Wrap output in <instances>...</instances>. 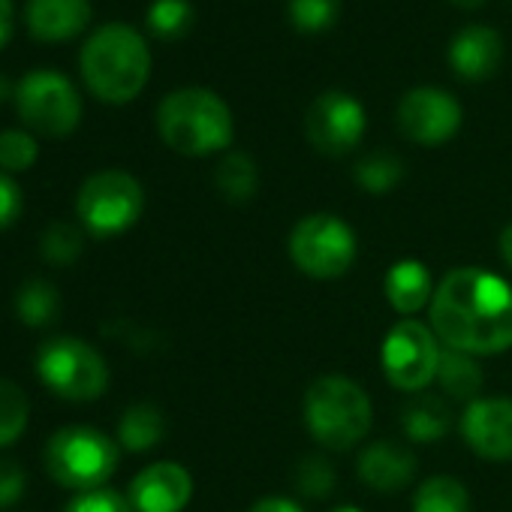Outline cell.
<instances>
[{
	"label": "cell",
	"mask_w": 512,
	"mask_h": 512,
	"mask_svg": "<svg viewBox=\"0 0 512 512\" xmlns=\"http://www.w3.org/2000/svg\"><path fill=\"white\" fill-rule=\"evenodd\" d=\"M431 332L458 353L494 356L512 347V287L485 269H452L428 305Z\"/></svg>",
	"instance_id": "6da1fadb"
},
{
	"label": "cell",
	"mask_w": 512,
	"mask_h": 512,
	"mask_svg": "<svg viewBox=\"0 0 512 512\" xmlns=\"http://www.w3.org/2000/svg\"><path fill=\"white\" fill-rule=\"evenodd\" d=\"M82 82L88 91L112 106H124L142 94L151 76V49L130 25H103L94 31L79 55Z\"/></svg>",
	"instance_id": "7a4b0ae2"
},
{
	"label": "cell",
	"mask_w": 512,
	"mask_h": 512,
	"mask_svg": "<svg viewBox=\"0 0 512 512\" xmlns=\"http://www.w3.org/2000/svg\"><path fill=\"white\" fill-rule=\"evenodd\" d=\"M160 139L184 157H208L232 142V112L208 88H178L157 106Z\"/></svg>",
	"instance_id": "3957f363"
},
{
	"label": "cell",
	"mask_w": 512,
	"mask_h": 512,
	"mask_svg": "<svg viewBox=\"0 0 512 512\" xmlns=\"http://www.w3.org/2000/svg\"><path fill=\"white\" fill-rule=\"evenodd\" d=\"M305 425L326 449H350L371 428V398L341 374L314 380L305 392Z\"/></svg>",
	"instance_id": "277c9868"
},
{
	"label": "cell",
	"mask_w": 512,
	"mask_h": 512,
	"mask_svg": "<svg viewBox=\"0 0 512 512\" xmlns=\"http://www.w3.org/2000/svg\"><path fill=\"white\" fill-rule=\"evenodd\" d=\"M46 470L64 488L97 491L118 470V446L109 434L97 428L70 425L49 437Z\"/></svg>",
	"instance_id": "5b68a950"
},
{
	"label": "cell",
	"mask_w": 512,
	"mask_h": 512,
	"mask_svg": "<svg viewBox=\"0 0 512 512\" xmlns=\"http://www.w3.org/2000/svg\"><path fill=\"white\" fill-rule=\"evenodd\" d=\"M37 377L43 386L67 401H94L109 386L106 359L82 338H52L37 353Z\"/></svg>",
	"instance_id": "8992f818"
},
{
	"label": "cell",
	"mask_w": 512,
	"mask_h": 512,
	"mask_svg": "<svg viewBox=\"0 0 512 512\" xmlns=\"http://www.w3.org/2000/svg\"><path fill=\"white\" fill-rule=\"evenodd\" d=\"M142 208H145V190L124 169L94 172L91 178H85L76 196V214L82 226L97 238L127 232L142 217Z\"/></svg>",
	"instance_id": "52a82bcc"
},
{
	"label": "cell",
	"mask_w": 512,
	"mask_h": 512,
	"mask_svg": "<svg viewBox=\"0 0 512 512\" xmlns=\"http://www.w3.org/2000/svg\"><path fill=\"white\" fill-rule=\"evenodd\" d=\"M290 260L308 278H341L356 263V235L335 214H308L290 232Z\"/></svg>",
	"instance_id": "ba28073f"
},
{
	"label": "cell",
	"mask_w": 512,
	"mask_h": 512,
	"mask_svg": "<svg viewBox=\"0 0 512 512\" xmlns=\"http://www.w3.org/2000/svg\"><path fill=\"white\" fill-rule=\"evenodd\" d=\"M16 109L25 127L46 139H64L82 121V97L76 85L55 70L28 73L16 85Z\"/></svg>",
	"instance_id": "9c48e42d"
},
{
	"label": "cell",
	"mask_w": 512,
	"mask_h": 512,
	"mask_svg": "<svg viewBox=\"0 0 512 512\" xmlns=\"http://www.w3.org/2000/svg\"><path fill=\"white\" fill-rule=\"evenodd\" d=\"M380 362H383L386 380L395 389L419 392L431 380H437L440 347L428 326H422L419 320H401L386 332Z\"/></svg>",
	"instance_id": "30bf717a"
},
{
	"label": "cell",
	"mask_w": 512,
	"mask_h": 512,
	"mask_svg": "<svg viewBox=\"0 0 512 512\" xmlns=\"http://www.w3.org/2000/svg\"><path fill=\"white\" fill-rule=\"evenodd\" d=\"M365 127H368L365 109L347 91H323L308 106V115H305L308 142L326 157L350 154L362 142Z\"/></svg>",
	"instance_id": "8fae6325"
},
{
	"label": "cell",
	"mask_w": 512,
	"mask_h": 512,
	"mask_svg": "<svg viewBox=\"0 0 512 512\" xmlns=\"http://www.w3.org/2000/svg\"><path fill=\"white\" fill-rule=\"evenodd\" d=\"M398 130L416 145H443L461 127V103L443 88H413L398 103Z\"/></svg>",
	"instance_id": "7c38bea8"
},
{
	"label": "cell",
	"mask_w": 512,
	"mask_h": 512,
	"mask_svg": "<svg viewBox=\"0 0 512 512\" xmlns=\"http://www.w3.org/2000/svg\"><path fill=\"white\" fill-rule=\"evenodd\" d=\"M467 446L485 461L512 458V398H476L461 416Z\"/></svg>",
	"instance_id": "4fadbf2b"
},
{
	"label": "cell",
	"mask_w": 512,
	"mask_h": 512,
	"mask_svg": "<svg viewBox=\"0 0 512 512\" xmlns=\"http://www.w3.org/2000/svg\"><path fill=\"white\" fill-rule=\"evenodd\" d=\"M193 497V479L187 467L175 461H157L136 473L127 500L133 512H181Z\"/></svg>",
	"instance_id": "5bb4252c"
},
{
	"label": "cell",
	"mask_w": 512,
	"mask_h": 512,
	"mask_svg": "<svg viewBox=\"0 0 512 512\" xmlns=\"http://www.w3.org/2000/svg\"><path fill=\"white\" fill-rule=\"evenodd\" d=\"M91 0H28L25 25L37 43H67L91 25Z\"/></svg>",
	"instance_id": "9a60e30c"
},
{
	"label": "cell",
	"mask_w": 512,
	"mask_h": 512,
	"mask_svg": "<svg viewBox=\"0 0 512 512\" xmlns=\"http://www.w3.org/2000/svg\"><path fill=\"white\" fill-rule=\"evenodd\" d=\"M500 61H503V40L488 25L461 28L449 43V67L464 82L491 79Z\"/></svg>",
	"instance_id": "2e32d148"
},
{
	"label": "cell",
	"mask_w": 512,
	"mask_h": 512,
	"mask_svg": "<svg viewBox=\"0 0 512 512\" xmlns=\"http://www.w3.org/2000/svg\"><path fill=\"white\" fill-rule=\"evenodd\" d=\"M356 473L374 491H401L416 476V458L398 443L377 440L359 455Z\"/></svg>",
	"instance_id": "e0dca14e"
},
{
	"label": "cell",
	"mask_w": 512,
	"mask_h": 512,
	"mask_svg": "<svg viewBox=\"0 0 512 512\" xmlns=\"http://www.w3.org/2000/svg\"><path fill=\"white\" fill-rule=\"evenodd\" d=\"M386 299L389 305L401 314V317H413L419 314L425 305H431L434 299V278L431 272L419 263V260H401L389 269L386 281Z\"/></svg>",
	"instance_id": "ac0fdd59"
},
{
	"label": "cell",
	"mask_w": 512,
	"mask_h": 512,
	"mask_svg": "<svg viewBox=\"0 0 512 512\" xmlns=\"http://www.w3.org/2000/svg\"><path fill=\"white\" fill-rule=\"evenodd\" d=\"M401 428L413 443H434L443 440L452 428V413L446 407V401L422 395L413 404L404 407L401 413Z\"/></svg>",
	"instance_id": "d6986e66"
},
{
	"label": "cell",
	"mask_w": 512,
	"mask_h": 512,
	"mask_svg": "<svg viewBox=\"0 0 512 512\" xmlns=\"http://www.w3.org/2000/svg\"><path fill=\"white\" fill-rule=\"evenodd\" d=\"M166 434V419L154 404H133L118 422V443L130 452L154 449Z\"/></svg>",
	"instance_id": "ffe728a7"
},
{
	"label": "cell",
	"mask_w": 512,
	"mask_h": 512,
	"mask_svg": "<svg viewBox=\"0 0 512 512\" xmlns=\"http://www.w3.org/2000/svg\"><path fill=\"white\" fill-rule=\"evenodd\" d=\"M437 380L446 389V395L461 398V401H476V395H479V389L485 383V374H482V368L476 365L473 356L443 347L440 350V365H437Z\"/></svg>",
	"instance_id": "44dd1931"
},
{
	"label": "cell",
	"mask_w": 512,
	"mask_h": 512,
	"mask_svg": "<svg viewBox=\"0 0 512 512\" xmlns=\"http://www.w3.org/2000/svg\"><path fill=\"white\" fill-rule=\"evenodd\" d=\"M214 184L229 202H250L260 187V169H256L250 154L232 151L214 169Z\"/></svg>",
	"instance_id": "7402d4cb"
},
{
	"label": "cell",
	"mask_w": 512,
	"mask_h": 512,
	"mask_svg": "<svg viewBox=\"0 0 512 512\" xmlns=\"http://www.w3.org/2000/svg\"><path fill=\"white\" fill-rule=\"evenodd\" d=\"M413 512H470V494L455 476H431L416 488Z\"/></svg>",
	"instance_id": "603a6c76"
},
{
	"label": "cell",
	"mask_w": 512,
	"mask_h": 512,
	"mask_svg": "<svg viewBox=\"0 0 512 512\" xmlns=\"http://www.w3.org/2000/svg\"><path fill=\"white\" fill-rule=\"evenodd\" d=\"M16 314L25 326L43 329L55 323V317L61 314V296L49 281H28L16 293Z\"/></svg>",
	"instance_id": "cb8c5ba5"
},
{
	"label": "cell",
	"mask_w": 512,
	"mask_h": 512,
	"mask_svg": "<svg viewBox=\"0 0 512 512\" xmlns=\"http://www.w3.org/2000/svg\"><path fill=\"white\" fill-rule=\"evenodd\" d=\"M353 178H356V184H359L362 190L380 196V193H389L392 187L401 184V178H404V163H401V157H395V154H389V151H374V154H368V157H362V160L356 163Z\"/></svg>",
	"instance_id": "d4e9b609"
},
{
	"label": "cell",
	"mask_w": 512,
	"mask_h": 512,
	"mask_svg": "<svg viewBox=\"0 0 512 512\" xmlns=\"http://www.w3.org/2000/svg\"><path fill=\"white\" fill-rule=\"evenodd\" d=\"M31 404L19 383L0 377V446L16 443L28 428Z\"/></svg>",
	"instance_id": "484cf974"
},
{
	"label": "cell",
	"mask_w": 512,
	"mask_h": 512,
	"mask_svg": "<svg viewBox=\"0 0 512 512\" xmlns=\"http://www.w3.org/2000/svg\"><path fill=\"white\" fill-rule=\"evenodd\" d=\"M193 25V7L187 0H154L148 10V28L160 40H178Z\"/></svg>",
	"instance_id": "4316f807"
},
{
	"label": "cell",
	"mask_w": 512,
	"mask_h": 512,
	"mask_svg": "<svg viewBox=\"0 0 512 512\" xmlns=\"http://www.w3.org/2000/svg\"><path fill=\"white\" fill-rule=\"evenodd\" d=\"M82 247H85L82 232H79L73 223H64V220L52 223V226L43 232V238H40L43 256H46L49 263H55V266H70V263H76L79 256H82Z\"/></svg>",
	"instance_id": "83f0119b"
},
{
	"label": "cell",
	"mask_w": 512,
	"mask_h": 512,
	"mask_svg": "<svg viewBox=\"0 0 512 512\" xmlns=\"http://www.w3.org/2000/svg\"><path fill=\"white\" fill-rule=\"evenodd\" d=\"M341 0H290V25L302 34H323L335 25Z\"/></svg>",
	"instance_id": "f1b7e54d"
},
{
	"label": "cell",
	"mask_w": 512,
	"mask_h": 512,
	"mask_svg": "<svg viewBox=\"0 0 512 512\" xmlns=\"http://www.w3.org/2000/svg\"><path fill=\"white\" fill-rule=\"evenodd\" d=\"M40 157V145L34 133L28 130H4L0 133V169L10 172H28Z\"/></svg>",
	"instance_id": "f546056e"
},
{
	"label": "cell",
	"mask_w": 512,
	"mask_h": 512,
	"mask_svg": "<svg viewBox=\"0 0 512 512\" xmlns=\"http://www.w3.org/2000/svg\"><path fill=\"white\" fill-rule=\"evenodd\" d=\"M296 488L311 500L329 497L332 488H335V467L329 464V458H323V455L302 458L299 467H296Z\"/></svg>",
	"instance_id": "4dcf8cb0"
},
{
	"label": "cell",
	"mask_w": 512,
	"mask_h": 512,
	"mask_svg": "<svg viewBox=\"0 0 512 512\" xmlns=\"http://www.w3.org/2000/svg\"><path fill=\"white\" fill-rule=\"evenodd\" d=\"M64 512H133L130 500L112 488H97V491H82Z\"/></svg>",
	"instance_id": "1f68e13d"
},
{
	"label": "cell",
	"mask_w": 512,
	"mask_h": 512,
	"mask_svg": "<svg viewBox=\"0 0 512 512\" xmlns=\"http://www.w3.org/2000/svg\"><path fill=\"white\" fill-rule=\"evenodd\" d=\"M25 485H28L25 467L13 458H0V509H10L13 503H19Z\"/></svg>",
	"instance_id": "d6a6232c"
},
{
	"label": "cell",
	"mask_w": 512,
	"mask_h": 512,
	"mask_svg": "<svg viewBox=\"0 0 512 512\" xmlns=\"http://www.w3.org/2000/svg\"><path fill=\"white\" fill-rule=\"evenodd\" d=\"M19 214H22V187L7 172H0V229L13 226Z\"/></svg>",
	"instance_id": "836d02e7"
},
{
	"label": "cell",
	"mask_w": 512,
	"mask_h": 512,
	"mask_svg": "<svg viewBox=\"0 0 512 512\" xmlns=\"http://www.w3.org/2000/svg\"><path fill=\"white\" fill-rule=\"evenodd\" d=\"M247 512H305V509L287 497H263V500H256Z\"/></svg>",
	"instance_id": "e575fe53"
},
{
	"label": "cell",
	"mask_w": 512,
	"mask_h": 512,
	"mask_svg": "<svg viewBox=\"0 0 512 512\" xmlns=\"http://www.w3.org/2000/svg\"><path fill=\"white\" fill-rule=\"evenodd\" d=\"M16 28V7L13 0H0V49H4Z\"/></svg>",
	"instance_id": "d590c367"
},
{
	"label": "cell",
	"mask_w": 512,
	"mask_h": 512,
	"mask_svg": "<svg viewBox=\"0 0 512 512\" xmlns=\"http://www.w3.org/2000/svg\"><path fill=\"white\" fill-rule=\"evenodd\" d=\"M500 256H503V263L512 269V223L503 226V232H500Z\"/></svg>",
	"instance_id": "8d00e7d4"
},
{
	"label": "cell",
	"mask_w": 512,
	"mask_h": 512,
	"mask_svg": "<svg viewBox=\"0 0 512 512\" xmlns=\"http://www.w3.org/2000/svg\"><path fill=\"white\" fill-rule=\"evenodd\" d=\"M449 4H455V7H461V10H479L485 0H449Z\"/></svg>",
	"instance_id": "74e56055"
},
{
	"label": "cell",
	"mask_w": 512,
	"mask_h": 512,
	"mask_svg": "<svg viewBox=\"0 0 512 512\" xmlns=\"http://www.w3.org/2000/svg\"><path fill=\"white\" fill-rule=\"evenodd\" d=\"M10 94H13V85H10V82H7L4 76H0V103H4V100H7Z\"/></svg>",
	"instance_id": "f35d334b"
},
{
	"label": "cell",
	"mask_w": 512,
	"mask_h": 512,
	"mask_svg": "<svg viewBox=\"0 0 512 512\" xmlns=\"http://www.w3.org/2000/svg\"><path fill=\"white\" fill-rule=\"evenodd\" d=\"M332 512H362V509H356V506H338V509H332Z\"/></svg>",
	"instance_id": "ab89813d"
}]
</instances>
